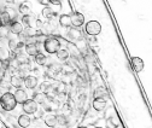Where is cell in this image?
<instances>
[{"label": "cell", "instance_id": "cell-1", "mask_svg": "<svg viewBox=\"0 0 152 128\" xmlns=\"http://www.w3.org/2000/svg\"><path fill=\"white\" fill-rule=\"evenodd\" d=\"M0 105H1V108L4 109L5 111L13 110V109L16 108V105H17L15 96L12 93H10V92H6V93L1 94V97H0Z\"/></svg>", "mask_w": 152, "mask_h": 128}, {"label": "cell", "instance_id": "cell-2", "mask_svg": "<svg viewBox=\"0 0 152 128\" xmlns=\"http://www.w3.org/2000/svg\"><path fill=\"white\" fill-rule=\"evenodd\" d=\"M44 47L48 53L53 54V53H57V51L61 48V42L58 39L53 38V36H48L44 42Z\"/></svg>", "mask_w": 152, "mask_h": 128}, {"label": "cell", "instance_id": "cell-3", "mask_svg": "<svg viewBox=\"0 0 152 128\" xmlns=\"http://www.w3.org/2000/svg\"><path fill=\"white\" fill-rule=\"evenodd\" d=\"M15 18H16V11L11 7H6L0 11V20H1V23L4 26L10 24L12 21H15Z\"/></svg>", "mask_w": 152, "mask_h": 128}, {"label": "cell", "instance_id": "cell-4", "mask_svg": "<svg viewBox=\"0 0 152 128\" xmlns=\"http://www.w3.org/2000/svg\"><path fill=\"white\" fill-rule=\"evenodd\" d=\"M86 31L88 35H92V36H96L98 34H100L102 31V26L98 21H89L87 24H86Z\"/></svg>", "mask_w": 152, "mask_h": 128}, {"label": "cell", "instance_id": "cell-5", "mask_svg": "<svg viewBox=\"0 0 152 128\" xmlns=\"http://www.w3.org/2000/svg\"><path fill=\"white\" fill-rule=\"evenodd\" d=\"M23 105V111L26 114H34L37 110V103L34 99H27L24 103H22Z\"/></svg>", "mask_w": 152, "mask_h": 128}, {"label": "cell", "instance_id": "cell-6", "mask_svg": "<svg viewBox=\"0 0 152 128\" xmlns=\"http://www.w3.org/2000/svg\"><path fill=\"white\" fill-rule=\"evenodd\" d=\"M71 17V26L74 27H81L85 23V16L81 12H74L70 15Z\"/></svg>", "mask_w": 152, "mask_h": 128}, {"label": "cell", "instance_id": "cell-7", "mask_svg": "<svg viewBox=\"0 0 152 128\" xmlns=\"http://www.w3.org/2000/svg\"><path fill=\"white\" fill-rule=\"evenodd\" d=\"M7 27H9L10 33H12V34H21L24 29V26L18 21H12L10 24H7Z\"/></svg>", "mask_w": 152, "mask_h": 128}, {"label": "cell", "instance_id": "cell-8", "mask_svg": "<svg viewBox=\"0 0 152 128\" xmlns=\"http://www.w3.org/2000/svg\"><path fill=\"white\" fill-rule=\"evenodd\" d=\"M130 63H132V68L134 69L135 72H140L144 69V62L139 57H133L130 59Z\"/></svg>", "mask_w": 152, "mask_h": 128}, {"label": "cell", "instance_id": "cell-9", "mask_svg": "<svg viewBox=\"0 0 152 128\" xmlns=\"http://www.w3.org/2000/svg\"><path fill=\"white\" fill-rule=\"evenodd\" d=\"M13 96H15V99H16L17 104H18V103L22 104V103H24V102L28 99L27 92H26V91H23V89H21V88H17V91L15 92Z\"/></svg>", "mask_w": 152, "mask_h": 128}, {"label": "cell", "instance_id": "cell-10", "mask_svg": "<svg viewBox=\"0 0 152 128\" xmlns=\"http://www.w3.org/2000/svg\"><path fill=\"white\" fill-rule=\"evenodd\" d=\"M93 109L97 111H103L104 109L106 108V100L105 98H96L93 100Z\"/></svg>", "mask_w": 152, "mask_h": 128}, {"label": "cell", "instance_id": "cell-11", "mask_svg": "<svg viewBox=\"0 0 152 128\" xmlns=\"http://www.w3.org/2000/svg\"><path fill=\"white\" fill-rule=\"evenodd\" d=\"M69 39L72 40V41H76V40H79L81 39V36H82V33L79 30V27H75V28H71V30L69 31Z\"/></svg>", "mask_w": 152, "mask_h": 128}, {"label": "cell", "instance_id": "cell-12", "mask_svg": "<svg viewBox=\"0 0 152 128\" xmlns=\"http://www.w3.org/2000/svg\"><path fill=\"white\" fill-rule=\"evenodd\" d=\"M9 46H10V48H11L12 51H16V50L21 48V47L23 46V41L20 40L18 38H13V39H10V40H9Z\"/></svg>", "mask_w": 152, "mask_h": 128}, {"label": "cell", "instance_id": "cell-13", "mask_svg": "<svg viewBox=\"0 0 152 128\" xmlns=\"http://www.w3.org/2000/svg\"><path fill=\"white\" fill-rule=\"evenodd\" d=\"M26 52L29 54V56H35V54L39 52V48H37V44L35 42H28L26 45Z\"/></svg>", "mask_w": 152, "mask_h": 128}, {"label": "cell", "instance_id": "cell-14", "mask_svg": "<svg viewBox=\"0 0 152 128\" xmlns=\"http://www.w3.org/2000/svg\"><path fill=\"white\" fill-rule=\"evenodd\" d=\"M23 82H24L26 87L27 88H30V89H33V88H35L37 86V79L35 76H31V75L30 76H27Z\"/></svg>", "mask_w": 152, "mask_h": 128}, {"label": "cell", "instance_id": "cell-15", "mask_svg": "<svg viewBox=\"0 0 152 128\" xmlns=\"http://www.w3.org/2000/svg\"><path fill=\"white\" fill-rule=\"evenodd\" d=\"M45 123H46L47 127H56L57 124L59 123V122H58V117H57L56 115L50 114V115L46 116V118H45Z\"/></svg>", "mask_w": 152, "mask_h": 128}, {"label": "cell", "instance_id": "cell-16", "mask_svg": "<svg viewBox=\"0 0 152 128\" xmlns=\"http://www.w3.org/2000/svg\"><path fill=\"white\" fill-rule=\"evenodd\" d=\"M31 123L30 121V117L28 115H21L20 117H18V126L20 127H23V128H27L29 127Z\"/></svg>", "mask_w": 152, "mask_h": 128}, {"label": "cell", "instance_id": "cell-17", "mask_svg": "<svg viewBox=\"0 0 152 128\" xmlns=\"http://www.w3.org/2000/svg\"><path fill=\"white\" fill-rule=\"evenodd\" d=\"M59 23L64 28H70L71 27V17H70V15H62L59 17Z\"/></svg>", "mask_w": 152, "mask_h": 128}, {"label": "cell", "instance_id": "cell-18", "mask_svg": "<svg viewBox=\"0 0 152 128\" xmlns=\"http://www.w3.org/2000/svg\"><path fill=\"white\" fill-rule=\"evenodd\" d=\"M56 13H57V10H53L52 7H48V6L42 10V16L46 17L47 20H53V17L56 16Z\"/></svg>", "mask_w": 152, "mask_h": 128}, {"label": "cell", "instance_id": "cell-19", "mask_svg": "<svg viewBox=\"0 0 152 128\" xmlns=\"http://www.w3.org/2000/svg\"><path fill=\"white\" fill-rule=\"evenodd\" d=\"M23 79L20 76H11V86L16 87V88H20L23 85Z\"/></svg>", "mask_w": 152, "mask_h": 128}, {"label": "cell", "instance_id": "cell-20", "mask_svg": "<svg viewBox=\"0 0 152 128\" xmlns=\"http://www.w3.org/2000/svg\"><path fill=\"white\" fill-rule=\"evenodd\" d=\"M57 56L61 61H66L69 58V51L65 50V48H59L57 51Z\"/></svg>", "mask_w": 152, "mask_h": 128}, {"label": "cell", "instance_id": "cell-21", "mask_svg": "<svg viewBox=\"0 0 152 128\" xmlns=\"http://www.w3.org/2000/svg\"><path fill=\"white\" fill-rule=\"evenodd\" d=\"M9 59H10V52L5 47L0 46V61L5 62V61H9Z\"/></svg>", "mask_w": 152, "mask_h": 128}, {"label": "cell", "instance_id": "cell-22", "mask_svg": "<svg viewBox=\"0 0 152 128\" xmlns=\"http://www.w3.org/2000/svg\"><path fill=\"white\" fill-rule=\"evenodd\" d=\"M34 57H35V62L39 65H44L46 63V56L44 53H41V52H37Z\"/></svg>", "mask_w": 152, "mask_h": 128}, {"label": "cell", "instance_id": "cell-23", "mask_svg": "<svg viewBox=\"0 0 152 128\" xmlns=\"http://www.w3.org/2000/svg\"><path fill=\"white\" fill-rule=\"evenodd\" d=\"M20 12L26 16V15H29L30 13V4L29 3H22L20 5Z\"/></svg>", "mask_w": 152, "mask_h": 128}, {"label": "cell", "instance_id": "cell-24", "mask_svg": "<svg viewBox=\"0 0 152 128\" xmlns=\"http://www.w3.org/2000/svg\"><path fill=\"white\" fill-rule=\"evenodd\" d=\"M0 86L4 87V88H9L11 87V76H6L4 75L1 78V80H0Z\"/></svg>", "mask_w": 152, "mask_h": 128}, {"label": "cell", "instance_id": "cell-25", "mask_svg": "<svg viewBox=\"0 0 152 128\" xmlns=\"http://www.w3.org/2000/svg\"><path fill=\"white\" fill-rule=\"evenodd\" d=\"M10 34V30H9V27L7 26H1L0 27V40H3V39H6L7 36Z\"/></svg>", "mask_w": 152, "mask_h": 128}, {"label": "cell", "instance_id": "cell-26", "mask_svg": "<svg viewBox=\"0 0 152 128\" xmlns=\"http://www.w3.org/2000/svg\"><path fill=\"white\" fill-rule=\"evenodd\" d=\"M106 91H105V88H103V87H98L97 89H96V92H94V97L96 98H105L106 97Z\"/></svg>", "mask_w": 152, "mask_h": 128}, {"label": "cell", "instance_id": "cell-27", "mask_svg": "<svg viewBox=\"0 0 152 128\" xmlns=\"http://www.w3.org/2000/svg\"><path fill=\"white\" fill-rule=\"evenodd\" d=\"M34 100H35L36 103H39V102H44V100H45V96L40 97V94H36V96H35V98H34Z\"/></svg>", "mask_w": 152, "mask_h": 128}, {"label": "cell", "instance_id": "cell-28", "mask_svg": "<svg viewBox=\"0 0 152 128\" xmlns=\"http://www.w3.org/2000/svg\"><path fill=\"white\" fill-rule=\"evenodd\" d=\"M48 1H50V3H52L53 5H61L63 0H48Z\"/></svg>", "mask_w": 152, "mask_h": 128}, {"label": "cell", "instance_id": "cell-29", "mask_svg": "<svg viewBox=\"0 0 152 128\" xmlns=\"http://www.w3.org/2000/svg\"><path fill=\"white\" fill-rule=\"evenodd\" d=\"M5 127H6V124H5L1 120H0V128H5Z\"/></svg>", "mask_w": 152, "mask_h": 128}, {"label": "cell", "instance_id": "cell-30", "mask_svg": "<svg viewBox=\"0 0 152 128\" xmlns=\"http://www.w3.org/2000/svg\"><path fill=\"white\" fill-rule=\"evenodd\" d=\"M1 70H3V62L0 61V71H1Z\"/></svg>", "mask_w": 152, "mask_h": 128}, {"label": "cell", "instance_id": "cell-31", "mask_svg": "<svg viewBox=\"0 0 152 128\" xmlns=\"http://www.w3.org/2000/svg\"><path fill=\"white\" fill-rule=\"evenodd\" d=\"M3 26V23H1V20H0V27H1Z\"/></svg>", "mask_w": 152, "mask_h": 128}, {"label": "cell", "instance_id": "cell-32", "mask_svg": "<svg viewBox=\"0 0 152 128\" xmlns=\"http://www.w3.org/2000/svg\"><path fill=\"white\" fill-rule=\"evenodd\" d=\"M46 1H48V0H46Z\"/></svg>", "mask_w": 152, "mask_h": 128}]
</instances>
